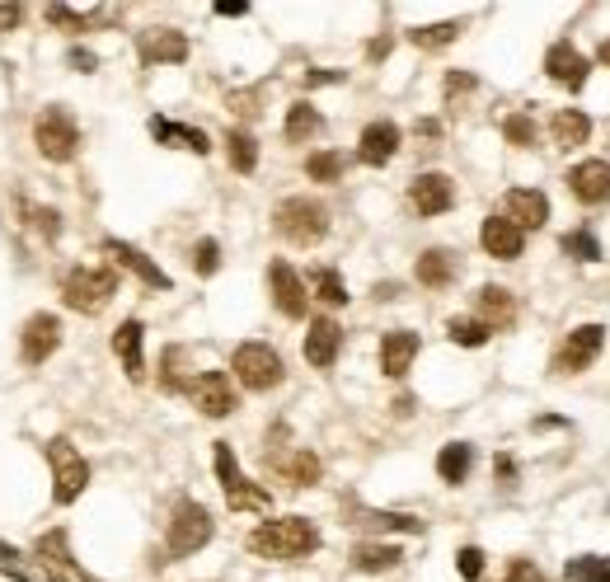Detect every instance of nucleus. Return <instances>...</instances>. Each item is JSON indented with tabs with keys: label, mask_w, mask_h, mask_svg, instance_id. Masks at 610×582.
Masks as SVG:
<instances>
[{
	"label": "nucleus",
	"mask_w": 610,
	"mask_h": 582,
	"mask_svg": "<svg viewBox=\"0 0 610 582\" xmlns=\"http://www.w3.org/2000/svg\"><path fill=\"white\" fill-rule=\"evenodd\" d=\"M249 550L259 559H273V564H291V559L320 550V526L310 517H273L249 531Z\"/></svg>",
	"instance_id": "1"
},
{
	"label": "nucleus",
	"mask_w": 610,
	"mask_h": 582,
	"mask_svg": "<svg viewBox=\"0 0 610 582\" xmlns=\"http://www.w3.org/2000/svg\"><path fill=\"white\" fill-rule=\"evenodd\" d=\"M33 146H38V155L43 160H52V165H71L80 155V123L76 113L66 104H47L38 118H33Z\"/></svg>",
	"instance_id": "2"
},
{
	"label": "nucleus",
	"mask_w": 610,
	"mask_h": 582,
	"mask_svg": "<svg viewBox=\"0 0 610 582\" xmlns=\"http://www.w3.org/2000/svg\"><path fill=\"white\" fill-rule=\"evenodd\" d=\"M113 296H118V273L113 268L76 263L71 273L61 277V301H66V310H76V315H99Z\"/></svg>",
	"instance_id": "3"
},
{
	"label": "nucleus",
	"mask_w": 610,
	"mask_h": 582,
	"mask_svg": "<svg viewBox=\"0 0 610 582\" xmlns=\"http://www.w3.org/2000/svg\"><path fill=\"white\" fill-rule=\"evenodd\" d=\"M47 465H52V503L57 507H71L80 493L90 489V460L80 456V446L71 437H52L43 446Z\"/></svg>",
	"instance_id": "4"
},
{
	"label": "nucleus",
	"mask_w": 610,
	"mask_h": 582,
	"mask_svg": "<svg viewBox=\"0 0 610 582\" xmlns=\"http://www.w3.org/2000/svg\"><path fill=\"white\" fill-rule=\"evenodd\" d=\"M212 536H216L212 512H207L198 498H179L174 512H169V531H165L169 559H188V554H198L202 545H212Z\"/></svg>",
	"instance_id": "5"
},
{
	"label": "nucleus",
	"mask_w": 610,
	"mask_h": 582,
	"mask_svg": "<svg viewBox=\"0 0 610 582\" xmlns=\"http://www.w3.org/2000/svg\"><path fill=\"white\" fill-rule=\"evenodd\" d=\"M230 376L244 385V390H277V385L287 381V362L277 353L273 343H240L235 353H230Z\"/></svg>",
	"instance_id": "6"
},
{
	"label": "nucleus",
	"mask_w": 610,
	"mask_h": 582,
	"mask_svg": "<svg viewBox=\"0 0 610 582\" xmlns=\"http://www.w3.org/2000/svg\"><path fill=\"white\" fill-rule=\"evenodd\" d=\"M273 230L291 245H320L329 235V207L320 198H282L273 212Z\"/></svg>",
	"instance_id": "7"
},
{
	"label": "nucleus",
	"mask_w": 610,
	"mask_h": 582,
	"mask_svg": "<svg viewBox=\"0 0 610 582\" xmlns=\"http://www.w3.org/2000/svg\"><path fill=\"white\" fill-rule=\"evenodd\" d=\"M212 465H216V479H221V489H226V507H230V512H263V507L273 503V498H268V489H254V484L240 475V465H235V451H230V442H216Z\"/></svg>",
	"instance_id": "8"
},
{
	"label": "nucleus",
	"mask_w": 610,
	"mask_h": 582,
	"mask_svg": "<svg viewBox=\"0 0 610 582\" xmlns=\"http://www.w3.org/2000/svg\"><path fill=\"white\" fill-rule=\"evenodd\" d=\"M183 395L193 399V409L202 418H230L235 414V381H230V371H198V376H188L183 385Z\"/></svg>",
	"instance_id": "9"
},
{
	"label": "nucleus",
	"mask_w": 610,
	"mask_h": 582,
	"mask_svg": "<svg viewBox=\"0 0 610 582\" xmlns=\"http://www.w3.org/2000/svg\"><path fill=\"white\" fill-rule=\"evenodd\" d=\"M57 348H61V320L57 315H52V310L29 315L24 329H19V357H24V367H43Z\"/></svg>",
	"instance_id": "10"
},
{
	"label": "nucleus",
	"mask_w": 610,
	"mask_h": 582,
	"mask_svg": "<svg viewBox=\"0 0 610 582\" xmlns=\"http://www.w3.org/2000/svg\"><path fill=\"white\" fill-rule=\"evenodd\" d=\"M268 291H273L277 315H287V320H305V310H310V291H305L301 273H296L287 259L268 263Z\"/></svg>",
	"instance_id": "11"
},
{
	"label": "nucleus",
	"mask_w": 610,
	"mask_h": 582,
	"mask_svg": "<svg viewBox=\"0 0 610 582\" xmlns=\"http://www.w3.org/2000/svg\"><path fill=\"white\" fill-rule=\"evenodd\" d=\"M601 348H606V329H601V324H578V329L559 343V353H554V371L578 376V371L592 367Z\"/></svg>",
	"instance_id": "12"
},
{
	"label": "nucleus",
	"mask_w": 610,
	"mask_h": 582,
	"mask_svg": "<svg viewBox=\"0 0 610 582\" xmlns=\"http://www.w3.org/2000/svg\"><path fill=\"white\" fill-rule=\"evenodd\" d=\"M409 207L418 216H442L456 207V184H451V174H437V169H427L409 184Z\"/></svg>",
	"instance_id": "13"
},
{
	"label": "nucleus",
	"mask_w": 610,
	"mask_h": 582,
	"mask_svg": "<svg viewBox=\"0 0 610 582\" xmlns=\"http://www.w3.org/2000/svg\"><path fill=\"white\" fill-rule=\"evenodd\" d=\"M399 146H404V132H399V123H390V118H376V123L362 127V137H357V160L371 169L390 165L399 155Z\"/></svg>",
	"instance_id": "14"
},
{
	"label": "nucleus",
	"mask_w": 610,
	"mask_h": 582,
	"mask_svg": "<svg viewBox=\"0 0 610 582\" xmlns=\"http://www.w3.org/2000/svg\"><path fill=\"white\" fill-rule=\"evenodd\" d=\"M348 526L366 531V536H385V531H395V536H423L427 526L409 512H381V507H362V503H348Z\"/></svg>",
	"instance_id": "15"
},
{
	"label": "nucleus",
	"mask_w": 610,
	"mask_h": 582,
	"mask_svg": "<svg viewBox=\"0 0 610 582\" xmlns=\"http://www.w3.org/2000/svg\"><path fill=\"white\" fill-rule=\"evenodd\" d=\"M137 57H141V66H179V62H188V38L179 29H141Z\"/></svg>",
	"instance_id": "16"
},
{
	"label": "nucleus",
	"mask_w": 610,
	"mask_h": 582,
	"mask_svg": "<svg viewBox=\"0 0 610 582\" xmlns=\"http://www.w3.org/2000/svg\"><path fill=\"white\" fill-rule=\"evenodd\" d=\"M343 353V324L329 320V315H315L310 320V334H305V362L315 371H329Z\"/></svg>",
	"instance_id": "17"
},
{
	"label": "nucleus",
	"mask_w": 610,
	"mask_h": 582,
	"mask_svg": "<svg viewBox=\"0 0 610 582\" xmlns=\"http://www.w3.org/2000/svg\"><path fill=\"white\" fill-rule=\"evenodd\" d=\"M545 76L559 80L564 90H582V85H587V76H592V62H587V57H582L568 38H559V43L545 52Z\"/></svg>",
	"instance_id": "18"
},
{
	"label": "nucleus",
	"mask_w": 610,
	"mask_h": 582,
	"mask_svg": "<svg viewBox=\"0 0 610 582\" xmlns=\"http://www.w3.org/2000/svg\"><path fill=\"white\" fill-rule=\"evenodd\" d=\"M568 188L582 207H606L610 202V165L606 160H582L568 169Z\"/></svg>",
	"instance_id": "19"
},
{
	"label": "nucleus",
	"mask_w": 610,
	"mask_h": 582,
	"mask_svg": "<svg viewBox=\"0 0 610 582\" xmlns=\"http://www.w3.org/2000/svg\"><path fill=\"white\" fill-rule=\"evenodd\" d=\"M479 245L488 249V259L512 263V259H521V254H526V230H517L503 212H498V216H488L484 226H479Z\"/></svg>",
	"instance_id": "20"
},
{
	"label": "nucleus",
	"mask_w": 610,
	"mask_h": 582,
	"mask_svg": "<svg viewBox=\"0 0 610 582\" xmlns=\"http://www.w3.org/2000/svg\"><path fill=\"white\" fill-rule=\"evenodd\" d=\"M423 353V338L413 334V329H390L381 338V371L390 381H404L413 371V357Z\"/></svg>",
	"instance_id": "21"
},
{
	"label": "nucleus",
	"mask_w": 610,
	"mask_h": 582,
	"mask_svg": "<svg viewBox=\"0 0 610 582\" xmlns=\"http://www.w3.org/2000/svg\"><path fill=\"white\" fill-rule=\"evenodd\" d=\"M146 324L141 320H122L113 329V353H118L122 371H127V381H146Z\"/></svg>",
	"instance_id": "22"
},
{
	"label": "nucleus",
	"mask_w": 610,
	"mask_h": 582,
	"mask_svg": "<svg viewBox=\"0 0 610 582\" xmlns=\"http://www.w3.org/2000/svg\"><path fill=\"white\" fill-rule=\"evenodd\" d=\"M104 249L113 254V259H118V268H127V273H137L151 291H169V287H174L165 268H160V263H155L151 254H141L137 245H127V240H104Z\"/></svg>",
	"instance_id": "23"
},
{
	"label": "nucleus",
	"mask_w": 610,
	"mask_h": 582,
	"mask_svg": "<svg viewBox=\"0 0 610 582\" xmlns=\"http://www.w3.org/2000/svg\"><path fill=\"white\" fill-rule=\"evenodd\" d=\"M503 216L517 230H540L549 221V198L540 188H512L503 198Z\"/></svg>",
	"instance_id": "24"
},
{
	"label": "nucleus",
	"mask_w": 610,
	"mask_h": 582,
	"mask_svg": "<svg viewBox=\"0 0 610 582\" xmlns=\"http://www.w3.org/2000/svg\"><path fill=\"white\" fill-rule=\"evenodd\" d=\"M0 573L15 578V582H71V578H61L57 568H47L38 554L15 550L10 540H0Z\"/></svg>",
	"instance_id": "25"
},
{
	"label": "nucleus",
	"mask_w": 610,
	"mask_h": 582,
	"mask_svg": "<svg viewBox=\"0 0 610 582\" xmlns=\"http://www.w3.org/2000/svg\"><path fill=\"white\" fill-rule=\"evenodd\" d=\"M33 554H38V559H43L47 568H57L61 578H71V582H90L85 578V573H80V564H76V554H71V536H66V531H43V536L33 540Z\"/></svg>",
	"instance_id": "26"
},
{
	"label": "nucleus",
	"mask_w": 610,
	"mask_h": 582,
	"mask_svg": "<svg viewBox=\"0 0 610 582\" xmlns=\"http://www.w3.org/2000/svg\"><path fill=\"white\" fill-rule=\"evenodd\" d=\"M474 320H484L488 329H512L517 324V296L507 287H479L474 291Z\"/></svg>",
	"instance_id": "27"
},
{
	"label": "nucleus",
	"mask_w": 610,
	"mask_h": 582,
	"mask_svg": "<svg viewBox=\"0 0 610 582\" xmlns=\"http://www.w3.org/2000/svg\"><path fill=\"white\" fill-rule=\"evenodd\" d=\"M549 137H554V151H578V146L592 141V118L582 108H554Z\"/></svg>",
	"instance_id": "28"
},
{
	"label": "nucleus",
	"mask_w": 610,
	"mask_h": 582,
	"mask_svg": "<svg viewBox=\"0 0 610 582\" xmlns=\"http://www.w3.org/2000/svg\"><path fill=\"white\" fill-rule=\"evenodd\" d=\"M413 277L423 282V287H432V291H442V287H451L460 277V259L451 254V249H423L418 254V263H413Z\"/></svg>",
	"instance_id": "29"
},
{
	"label": "nucleus",
	"mask_w": 610,
	"mask_h": 582,
	"mask_svg": "<svg viewBox=\"0 0 610 582\" xmlns=\"http://www.w3.org/2000/svg\"><path fill=\"white\" fill-rule=\"evenodd\" d=\"M151 137L160 141V146H183V151H193V155H207V151H212V137H207L202 127L169 123V118H160V113L151 118Z\"/></svg>",
	"instance_id": "30"
},
{
	"label": "nucleus",
	"mask_w": 610,
	"mask_h": 582,
	"mask_svg": "<svg viewBox=\"0 0 610 582\" xmlns=\"http://www.w3.org/2000/svg\"><path fill=\"white\" fill-rule=\"evenodd\" d=\"M399 559H404V550L385 545V540H357L348 550V564L357 573H390V568H399Z\"/></svg>",
	"instance_id": "31"
},
{
	"label": "nucleus",
	"mask_w": 610,
	"mask_h": 582,
	"mask_svg": "<svg viewBox=\"0 0 610 582\" xmlns=\"http://www.w3.org/2000/svg\"><path fill=\"white\" fill-rule=\"evenodd\" d=\"M324 132V113L315 104H305V99H296V104L287 108V123H282V137H287V146H301V141H315Z\"/></svg>",
	"instance_id": "32"
},
{
	"label": "nucleus",
	"mask_w": 610,
	"mask_h": 582,
	"mask_svg": "<svg viewBox=\"0 0 610 582\" xmlns=\"http://www.w3.org/2000/svg\"><path fill=\"white\" fill-rule=\"evenodd\" d=\"M474 470V446L470 442H446L442 451H437V475L456 489V484H465Z\"/></svg>",
	"instance_id": "33"
},
{
	"label": "nucleus",
	"mask_w": 610,
	"mask_h": 582,
	"mask_svg": "<svg viewBox=\"0 0 610 582\" xmlns=\"http://www.w3.org/2000/svg\"><path fill=\"white\" fill-rule=\"evenodd\" d=\"M226 160H230L235 174H254V169H259V141H254V132L230 127L226 132Z\"/></svg>",
	"instance_id": "34"
},
{
	"label": "nucleus",
	"mask_w": 610,
	"mask_h": 582,
	"mask_svg": "<svg viewBox=\"0 0 610 582\" xmlns=\"http://www.w3.org/2000/svg\"><path fill=\"white\" fill-rule=\"evenodd\" d=\"M320 456L315 451H291V460H282V475L296 484V489H310V484H320Z\"/></svg>",
	"instance_id": "35"
},
{
	"label": "nucleus",
	"mask_w": 610,
	"mask_h": 582,
	"mask_svg": "<svg viewBox=\"0 0 610 582\" xmlns=\"http://www.w3.org/2000/svg\"><path fill=\"white\" fill-rule=\"evenodd\" d=\"M315 296H320L329 310H343L352 301L348 282H343V273H338V268H315Z\"/></svg>",
	"instance_id": "36"
},
{
	"label": "nucleus",
	"mask_w": 610,
	"mask_h": 582,
	"mask_svg": "<svg viewBox=\"0 0 610 582\" xmlns=\"http://www.w3.org/2000/svg\"><path fill=\"white\" fill-rule=\"evenodd\" d=\"M446 334H451L456 348H484L488 338H493V329L484 320H474V315H456V320L446 324Z\"/></svg>",
	"instance_id": "37"
},
{
	"label": "nucleus",
	"mask_w": 610,
	"mask_h": 582,
	"mask_svg": "<svg viewBox=\"0 0 610 582\" xmlns=\"http://www.w3.org/2000/svg\"><path fill=\"white\" fill-rule=\"evenodd\" d=\"M343 169H348V160L338 151H315V155H305V174L315 179V184H338L343 179Z\"/></svg>",
	"instance_id": "38"
},
{
	"label": "nucleus",
	"mask_w": 610,
	"mask_h": 582,
	"mask_svg": "<svg viewBox=\"0 0 610 582\" xmlns=\"http://www.w3.org/2000/svg\"><path fill=\"white\" fill-rule=\"evenodd\" d=\"M559 245H564V254H568V259H578V263H596V259H601V240H596V235H592V226L568 230V235H564V240H559Z\"/></svg>",
	"instance_id": "39"
},
{
	"label": "nucleus",
	"mask_w": 610,
	"mask_h": 582,
	"mask_svg": "<svg viewBox=\"0 0 610 582\" xmlns=\"http://www.w3.org/2000/svg\"><path fill=\"white\" fill-rule=\"evenodd\" d=\"M460 24L456 19H446V24H427V29H409V43L423 47V52H437V47H451L456 43Z\"/></svg>",
	"instance_id": "40"
},
{
	"label": "nucleus",
	"mask_w": 610,
	"mask_h": 582,
	"mask_svg": "<svg viewBox=\"0 0 610 582\" xmlns=\"http://www.w3.org/2000/svg\"><path fill=\"white\" fill-rule=\"evenodd\" d=\"M19 212L33 221V230L43 235V240H57L61 235V212L57 207H38V202H19Z\"/></svg>",
	"instance_id": "41"
},
{
	"label": "nucleus",
	"mask_w": 610,
	"mask_h": 582,
	"mask_svg": "<svg viewBox=\"0 0 610 582\" xmlns=\"http://www.w3.org/2000/svg\"><path fill=\"white\" fill-rule=\"evenodd\" d=\"M606 568H610L606 554H578V559H568L564 578H568V582H596L601 573H606Z\"/></svg>",
	"instance_id": "42"
},
{
	"label": "nucleus",
	"mask_w": 610,
	"mask_h": 582,
	"mask_svg": "<svg viewBox=\"0 0 610 582\" xmlns=\"http://www.w3.org/2000/svg\"><path fill=\"white\" fill-rule=\"evenodd\" d=\"M188 385V376H183V348H165V357H160V390H183Z\"/></svg>",
	"instance_id": "43"
},
{
	"label": "nucleus",
	"mask_w": 610,
	"mask_h": 582,
	"mask_svg": "<svg viewBox=\"0 0 610 582\" xmlns=\"http://www.w3.org/2000/svg\"><path fill=\"white\" fill-rule=\"evenodd\" d=\"M503 137L512 141V146H521V151H531V146H535L531 113H507V118H503Z\"/></svg>",
	"instance_id": "44"
},
{
	"label": "nucleus",
	"mask_w": 610,
	"mask_h": 582,
	"mask_svg": "<svg viewBox=\"0 0 610 582\" xmlns=\"http://www.w3.org/2000/svg\"><path fill=\"white\" fill-rule=\"evenodd\" d=\"M221 268V245H216L212 235H202L198 245H193V273L198 277H212Z\"/></svg>",
	"instance_id": "45"
},
{
	"label": "nucleus",
	"mask_w": 610,
	"mask_h": 582,
	"mask_svg": "<svg viewBox=\"0 0 610 582\" xmlns=\"http://www.w3.org/2000/svg\"><path fill=\"white\" fill-rule=\"evenodd\" d=\"M484 568H488V554L479 550V545H460V554H456V573L465 582H479L484 578Z\"/></svg>",
	"instance_id": "46"
},
{
	"label": "nucleus",
	"mask_w": 610,
	"mask_h": 582,
	"mask_svg": "<svg viewBox=\"0 0 610 582\" xmlns=\"http://www.w3.org/2000/svg\"><path fill=\"white\" fill-rule=\"evenodd\" d=\"M47 24H61V29H71V33H85L90 29V15H80V10H71V5H47Z\"/></svg>",
	"instance_id": "47"
},
{
	"label": "nucleus",
	"mask_w": 610,
	"mask_h": 582,
	"mask_svg": "<svg viewBox=\"0 0 610 582\" xmlns=\"http://www.w3.org/2000/svg\"><path fill=\"white\" fill-rule=\"evenodd\" d=\"M503 582H545V573H540L531 559H512V564H507V578Z\"/></svg>",
	"instance_id": "48"
},
{
	"label": "nucleus",
	"mask_w": 610,
	"mask_h": 582,
	"mask_svg": "<svg viewBox=\"0 0 610 582\" xmlns=\"http://www.w3.org/2000/svg\"><path fill=\"white\" fill-rule=\"evenodd\" d=\"M474 85H479V80H474L470 71H451V76H446V99H460V94H470Z\"/></svg>",
	"instance_id": "49"
},
{
	"label": "nucleus",
	"mask_w": 610,
	"mask_h": 582,
	"mask_svg": "<svg viewBox=\"0 0 610 582\" xmlns=\"http://www.w3.org/2000/svg\"><path fill=\"white\" fill-rule=\"evenodd\" d=\"M66 62L76 66L80 76H90V71H99V57H94L90 47H71V52H66Z\"/></svg>",
	"instance_id": "50"
},
{
	"label": "nucleus",
	"mask_w": 610,
	"mask_h": 582,
	"mask_svg": "<svg viewBox=\"0 0 610 582\" xmlns=\"http://www.w3.org/2000/svg\"><path fill=\"white\" fill-rule=\"evenodd\" d=\"M343 71H310V76H305V85H310V90H320V85H343Z\"/></svg>",
	"instance_id": "51"
},
{
	"label": "nucleus",
	"mask_w": 610,
	"mask_h": 582,
	"mask_svg": "<svg viewBox=\"0 0 610 582\" xmlns=\"http://www.w3.org/2000/svg\"><path fill=\"white\" fill-rule=\"evenodd\" d=\"M493 470H498V484H507V489H512V479H517V465H512V456H498V460H493Z\"/></svg>",
	"instance_id": "52"
},
{
	"label": "nucleus",
	"mask_w": 610,
	"mask_h": 582,
	"mask_svg": "<svg viewBox=\"0 0 610 582\" xmlns=\"http://www.w3.org/2000/svg\"><path fill=\"white\" fill-rule=\"evenodd\" d=\"M216 15H221V19H240V15H249V5H244V0H226V5H216Z\"/></svg>",
	"instance_id": "53"
},
{
	"label": "nucleus",
	"mask_w": 610,
	"mask_h": 582,
	"mask_svg": "<svg viewBox=\"0 0 610 582\" xmlns=\"http://www.w3.org/2000/svg\"><path fill=\"white\" fill-rule=\"evenodd\" d=\"M390 47H395V38H376V43H371V62H381Z\"/></svg>",
	"instance_id": "54"
},
{
	"label": "nucleus",
	"mask_w": 610,
	"mask_h": 582,
	"mask_svg": "<svg viewBox=\"0 0 610 582\" xmlns=\"http://www.w3.org/2000/svg\"><path fill=\"white\" fill-rule=\"evenodd\" d=\"M399 296V282H381V287H376V301H395Z\"/></svg>",
	"instance_id": "55"
},
{
	"label": "nucleus",
	"mask_w": 610,
	"mask_h": 582,
	"mask_svg": "<svg viewBox=\"0 0 610 582\" xmlns=\"http://www.w3.org/2000/svg\"><path fill=\"white\" fill-rule=\"evenodd\" d=\"M0 19H5V24H19V19H24V10H19V5H0Z\"/></svg>",
	"instance_id": "56"
},
{
	"label": "nucleus",
	"mask_w": 610,
	"mask_h": 582,
	"mask_svg": "<svg viewBox=\"0 0 610 582\" xmlns=\"http://www.w3.org/2000/svg\"><path fill=\"white\" fill-rule=\"evenodd\" d=\"M596 62H606V66H610V38H606L601 47H596Z\"/></svg>",
	"instance_id": "57"
},
{
	"label": "nucleus",
	"mask_w": 610,
	"mask_h": 582,
	"mask_svg": "<svg viewBox=\"0 0 610 582\" xmlns=\"http://www.w3.org/2000/svg\"><path fill=\"white\" fill-rule=\"evenodd\" d=\"M596 582H610V568H606V573H601V578H596Z\"/></svg>",
	"instance_id": "58"
}]
</instances>
